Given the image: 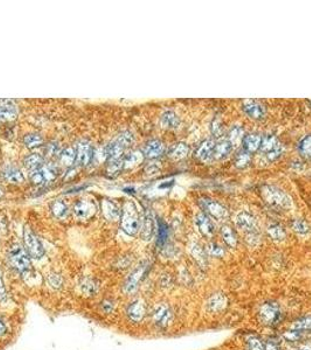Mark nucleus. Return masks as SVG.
I'll return each instance as SVG.
<instances>
[{
  "label": "nucleus",
  "instance_id": "nucleus-1",
  "mask_svg": "<svg viewBox=\"0 0 311 350\" xmlns=\"http://www.w3.org/2000/svg\"><path fill=\"white\" fill-rule=\"evenodd\" d=\"M261 195L269 206L278 209H290L292 207V199L284 190L276 186L264 185L261 187Z\"/></svg>",
  "mask_w": 311,
  "mask_h": 350
},
{
  "label": "nucleus",
  "instance_id": "nucleus-2",
  "mask_svg": "<svg viewBox=\"0 0 311 350\" xmlns=\"http://www.w3.org/2000/svg\"><path fill=\"white\" fill-rule=\"evenodd\" d=\"M120 227L122 230L129 236H134L140 229V217L138 209L132 201H126L124 203L122 215H120Z\"/></svg>",
  "mask_w": 311,
  "mask_h": 350
},
{
  "label": "nucleus",
  "instance_id": "nucleus-3",
  "mask_svg": "<svg viewBox=\"0 0 311 350\" xmlns=\"http://www.w3.org/2000/svg\"><path fill=\"white\" fill-rule=\"evenodd\" d=\"M134 136L130 131H124V132L120 133L118 137L104 148V155L108 161L123 159L124 152L130 145L134 144Z\"/></svg>",
  "mask_w": 311,
  "mask_h": 350
},
{
  "label": "nucleus",
  "instance_id": "nucleus-4",
  "mask_svg": "<svg viewBox=\"0 0 311 350\" xmlns=\"http://www.w3.org/2000/svg\"><path fill=\"white\" fill-rule=\"evenodd\" d=\"M8 261L13 269L19 272H26L30 269V258L26 249L16 243L8 250Z\"/></svg>",
  "mask_w": 311,
  "mask_h": 350
},
{
  "label": "nucleus",
  "instance_id": "nucleus-5",
  "mask_svg": "<svg viewBox=\"0 0 311 350\" xmlns=\"http://www.w3.org/2000/svg\"><path fill=\"white\" fill-rule=\"evenodd\" d=\"M24 241H25L26 251L28 252L30 257L36 259H40L44 257V245L39 240V237H38L28 227H25V229H24Z\"/></svg>",
  "mask_w": 311,
  "mask_h": 350
},
{
  "label": "nucleus",
  "instance_id": "nucleus-6",
  "mask_svg": "<svg viewBox=\"0 0 311 350\" xmlns=\"http://www.w3.org/2000/svg\"><path fill=\"white\" fill-rule=\"evenodd\" d=\"M260 150L262 153L266 154L268 160L275 161L283 154V145L275 136L269 134V136L262 138Z\"/></svg>",
  "mask_w": 311,
  "mask_h": 350
},
{
  "label": "nucleus",
  "instance_id": "nucleus-7",
  "mask_svg": "<svg viewBox=\"0 0 311 350\" xmlns=\"http://www.w3.org/2000/svg\"><path fill=\"white\" fill-rule=\"evenodd\" d=\"M260 317L264 324L274 326L278 324V321L282 318V312L280 310L278 305L275 303H266L261 306Z\"/></svg>",
  "mask_w": 311,
  "mask_h": 350
},
{
  "label": "nucleus",
  "instance_id": "nucleus-8",
  "mask_svg": "<svg viewBox=\"0 0 311 350\" xmlns=\"http://www.w3.org/2000/svg\"><path fill=\"white\" fill-rule=\"evenodd\" d=\"M58 176V168L53 164H48L32 174V181L36 185H44V183H50L54 181V180H56Z\"/></svg>",
  "mask_w": 311,
  "mask_h": 350
},
{
  "label": "nucleus",
  "instance_id": "nucleus-9",
  "mask_svg": "<svg viewBox=\"0 0 311 350\" xmlns=\"http://www.w3.org/2000/svg\"><path fill=\"white\" fill-rule=\"evenodd\" d=\"M96 211H98V206L94 200H80L74 206V215L78 220H89L94 216Z\"/></svg>",
  "mask_w": 311,
  "mask_h": 350
},
{
  "label": "nucleus",
  "instance_id": "nucleus-10",
  "mask_svg": "<svg viewBox=\"0 0 311 350\" xmlns=\"http://www.w3.org/2000/svg\"><path fill=\"white\" fill-rule=\"evenodd\" d=\"M94 147L89 141H81L76 150V164L78 166H88L94 159Z\"/></svg>",
  "mask_w": 311,
  "mask_h": 350
},
{
  "label": "nucleus",
  "instance_id": "nucleus-11",
  "mask_svg": "<svg viewBox=\"0 0 311 350\" xmlns=\"http://www.w3.org/2000/svg\"><path fill=\"white\" fill-rule=\"evenodd\" d=\"M156 231V220L150 209L144 211L140 221V236L144 241H151Z\"/></svg>",
  "mask_w": 311,
  "mask_h": 350
},
{
  "label": "nucleus",
  "instance_id": "nucleus-12",
  "mask_svg": "<svg viewBox=\"0 0 311 350\" xmlns=\"http://www.w3.org/2000/svg\"><path fill=\"white\" fill-rule=\"evenodd\" d=\"M146 270H148L146 263H140V264L138 265L137 268L130 273V276L128 277V279L126 282V285H124V290H126V292L131 293V292H134V291H136L138 285H140V280L143 279V277L145 275V272H146Z\"/></svg>",
  "mask_w": 311,
  "mask_h": 350
},
{
  "label": "nucleus",
  "instance_id": "nucleus-13",
  "mask_svg": "<svg viewBox=\"0 0 311 350\" xmlns=\"http://www.w3.org/2000/svg\"><path fill=\"white\" fill-rule=\"evenodd\" d=\"M172 319H174V313H172V310L168 305L160 304L154 307V320L156 325L160 326V327H166L171 324Z\"/></svg>",
  "mask_w": 311,
  "mask_h": 350
},
{
  "label": "nucleus",
  "instance_id": "nucleus-14",
  "mask_svg": "<svg viewBox=\"0 0 311 350\" xmlns=\"http://www.w3.org/2000/svg\"><path fill=\"white\" fill-rule=\"evenodd\" d=\"M202 203V207L205 209L207 213H208L210 216H213L216 220H224V218L228 217V210L224 208L222 204L216 202L214 200L210 199H204L200 201Z\"/></svg>",
  "mask_w": 311,
  "mask_h": 350
},
{
  "label": "nucleus",
  "instance_id": "nucleus-15",
  "mask_svg": "<svg viewBox=\"0 0 311 350\" xmlns=\"http://www.w3.org/2000/svg\"><path fill=\"white\" fill-rule=\"evenodd\" d=\"M236 223L238 228L241 230L250 232H258V223L253 215L247 213V211H241L236 216Z\"/></svg>",
  "mask_w": 311,
  "mask_h": 350
},
{
  "label": "nucleus",
  "instance_id": "nucleus-16",
  "mask_svg": "<svg viewBox=\"0 0 311 350\" xmlns=\"http://www.w3.org/2000/svg\"><path fill=\"white\" fill-rule=\"evenodd\" d=\"M242 109L244 112L246 113L250 118L255 120L264 119L266 113H267V110H266V106L264 104L255 102V100H247L246 103H244Z\"/></svg>",
  "mask_w": 311,
  "mask_h": 350
},
{
  "label": "nucleus",
  "instance_id": "nucleus-17",
  "mask_svg": "<svg viewBox=\"0 0 311 350\" xmlns=\"http://www.w3.org/2000/svg\"><path fill=\"white\" fill-rule=\"evenodd\" d=\"M196 225L198 228V230L206 237H212L214 232H216V227H214L212 220L206 214L200 213L196 215Z\"/></svg>",
  "mask_w": 311,
  "mask_h": 350
},
{
  "label": "nucleus",
  "instance_id": "nucleus-18",
  "mask_svg": "<svg viewBox=\"0 0 311 350\" xmlns=\"http://www.w3.org/2000/svg\"><path fill=\"white\" fill-rule=\"evenodd\" d=\"M216 141L213 139H207L198 147L196 152V158L202 162H210L214 158V150H216Z\"/></svg>",
  "mask_w": 311,
  "mask_h": 350
},
{
  "label": "nucleus",
  "instance_id": "nucleus-19",
  "mask_svg": "<svg viewBox=\"0 0 311 350\" xmlns=\"http://www.w3.org/2000/svg\"><path fill=\"white\" fill-rule=\"evenodd\" d=\"M165 152V145L158 139H152L145 145L143 154L148 159H157L163 155Z\"/></svg>",
  "mask_w": 311,
  "mask_h": 350
},
{
  "label": "nucleus",
  "instance_id": "nucleus-20",
  "mask_svg": "<svg viewBox=\"0 0 311 350\" xmlns=\"http://www.w3.org/2000/svg\"><path fill=\"white\" fill-rule=\"evenodd\" d=\"M234 150V146L228 139H221L216 144V150H214V158L216 160H224L230 157L232 152Z\"/></svg>",
  "mask_w": 311,
  "mask_h": 350
},
{
  "label": "nucleus",
  "instance_id": "nucleus-21",
  "mask_svg": "<svg viewBox=\"0 0 311 350\" xmlns=\"http://www.w3.org/2000/svg\"><path fill=\"white\" fill-rule=\"evenodd\" d=\"M2 175L6 181L16 183V185H18V183H22L25 181V176H24L22 171H20L19 168L14 167V166H6V167L2 169Z\"/></svg>",
  "mask_w": 311,
  "mask_h": 350
},
{
  "label": "nucleus",
  "instance_id": "nucleus-22",
  "mask_svg": "<svg viewBox=\"0 0 311 350\" xmlns=\"http://www.w3.org/2000/svg\"><path fill=\"white\" fill-rule=\"evenodd\" d=\"M227 304H228V299H227V297L224 296V294L216 293L210 298L208 301H207L206 306H207V310H208L210 312L216 313V312L222 311L224 308L227 306Z\"/></svg>",
  "mask_w": 311,
  "mask_h": 350
},
{
  "label": "nucleus",
  "instance_id": "nucleus-23",
  "mask_svg": "<svg viewBox=\"0 0 311 350\" xmlns=\"http://www.w3.org/2000/svg\"><path fill=\"white\" fill-rule=\"evenodd\" d=\"M190 252L193 256V258L196 259V263L202 266V268H206L207 264H208V256H207V252L204 250V248L196 242H192L190 244Z\"/></svg>",
  "mask_w": 311,
  "mask_h": 350
},
{
  "label": "nucleus",
  "instance_id": "nucleus-24",
  "mask_svg": "<svg viewBox=\"0 0 311 350\" xmlns=\"http://www.w3.org/2000/svg\"><path fill=\"white\" fill-rule=\"evenodd\" d=\"M145 313H146V308H145L144 301L140 299L134 300L128 308V314H129V318L132 321H140L144 318Z\"/></svg>",
  "mask_w": 311,
  "mask_h": 350
},
{
  "label": "nucleus",
  "instance_id": "nucleus-25",
  "mask_svg": "<svg viewBox=\"0 0 311 350\" xmlns=\"http://www.w3.org/2000/svg\"><path fill=\"white\" fill-rule=\"evenodd\" d=\"M160 124L164 129L176 130L180 126V118L174 111H165L160 117Z\"/></svg>",
  "mask_w": 311,
  "mask_h": 350
},
{
  "label": "nucleus",
  "instance_id": "nucleus-26",
  "mask_svg": "<svg viewBox=\"0 0 311 350\" xmlns=\"http://www.w3.org/2000/svg\"><path fill=\"white\" fill-rule=\"evenodd\" d=\"M244 151H247L248 153H255L260 150L261 143H262V137L260 134L256 133H252L248 134V136H244Z\"/></svg>",
  "mask_w": 311,
  "mask_h": 350
},
{
  "label": "nucleus",
  "instance_id": "nucleus-27",
  "mask_svg": "<svg viewBox=\"0 0 311 350\" xmlns=\"http://www.w3.org/2000/svg\"><path fill=\"white\" fill-rule=\"evenodd\" d=\"M44 166V158L39 153H33L25 159V167L30 174L39 171Z\"/></svg>",
  "mask_w": 311,
  "mask_h": 350
},
{
  "label": "nucleus",
  "instance_id": "nucleus-28",
  "mask_svg": "<svg viewBox=\"0 0 311 350\" xmlns=\"http://www.w3.org/2000/svg\"><path fill=\"white\" fill-rule=\"evenodd\" d=\"M102 209H103V214H104V216L106 220L109 221H117L120 218V208L116 206L115 203L112 202V200H104L102 203Z\"/></svg>",
  "mask_w": 311,
  "mask_h": 350
},
{
  "label": "nucleus",
  "instance_id": "nucleus-29",
  "mask_svg": "<svg viewBox=\"0 0 311 350\" xmlns=\"http://www.w3.org/2000/svg\"><path fill=\"white\" fill-rule=\"evenodd\" d=\"M188 152H190V148L185 143H177L174 144V146L170 147L168 154V157L174 159V160H182V159L188 157Z\"/></svg>",
  "mask_w": 311,
  "mask_h": 350
},
{
  "label": "nucleus",
  "instance_id": "nucleus-30",
  "mask_svg": "<svg viewBox=\"0 0 311 350\" xmlns=\"http://www.w3.org/2000/svg\"><path fill=\"white\" fill-rule=\"evenodd\" d=\"M144 154L143 152L140 151H134L131 152V153L126 154V157L123 158V162H124V168L129 169V168H134L136 166L140 165L142 162L144 161Z\"/></svg>",
  "mask_w": 311,
  "mask_h": 350
},
{
  "label": "nucleus",
  "instance_id": "nucleus-31",
  "mask_svg": "<svg viewBox=\"0 0 311 350\" xmlns=\"http://www.w3.org/2000/svg\"><path fill=\"white\" fill-rule=\"evenodd\" d=\"M221 235H222V238L228 247L230 248H236L238 243H239V240H238L236 234L234 232L233 229H232L230 225H224L221 228Z\"/></svg>",
  "mask_w": 311,
  "mask_h": 350
},
{
  "label": "nucleus",
  "instance_id": "nucleus-32",
  "mask_svg": "<svg viewBox=\"0 0 311 350\" xmlns=\"http://www.w3.org/2000/svg\"><path fill=\"white\" fill-rule=\"evenodd\" d=\"M244 130L241 125H234L230 130V136H228V140L230 141L232 145L234 147L239 146V145L244 141Z\"/></svg>",
  "mask_w": 311,
  "mask_h": 350
},
{
  "label": "nucleus",
  "instance_id": "nucleus-33",
  "mask_svg": "<svg viewBox=\"0 0 311 350\" xmlns=\"http://www.w3.org/2000/svg\"><path fill=\"white\" fill-rule=\"evenodd\" d=\"M60 161L66 167H72L76 161V151L72 146L66 147L64 150L61 151Z\"/></svg>",
  "mask_w": 311,
  "mask_h": 350
},
{
  "label": "nucleus",
  "instance_id": "nucleus-34",
  "mask_svg": "<svg viewBox=\"0 0 311 350\" xmlns=\"http://www.w3.org/2000/svg\"><path fill=\"white\" fill-rule=\"evenodd\" d=\"M268 235L272 241L275 242H282L286 240V232L284 228L280 224H270L268 227Z\"/></svg>",
  "mask_w": 311,
  "mask_h": 350
},
{
  "label": "nucleus",
  "instance_id": "nucleus-35",
  "mask_svg": "<svg viewBox=\"0 0 311 350\" xmlns=\"http://www.w3.org/2000/svg\"><path fill=\"white\" fill-rule=\"evenodd\" d=\"M24 144L28 150H36V148L42 146L44 138L39 133L26 134L25 138H24Z\"/></svg>",
  "mask_w": 311,
  "mask_h": 350
},
{
  "label": "nucleus",
  "instance_id": "nucleus-36",
  "mask_svg": "<svg viewBox=\"0 0 311 350\" xmlns=\"http://www.w3.org/2000/svg\"><path fill=\"white\" fill-rule=\"evenodd\" d=\"M18 116V110L14 105H0V122L13 120Z\"/></svg>",
  "mask_w": 311,
  "mask_h": 350
},
{
  "label": "nucleus",
  "instance_id": "nucleus-37",
  "mask_svg": "<svg viewBox=\"0 0 311 350\" xmlns=\"http://www.w3.org/2000/svg\"><path fill=\"white\" fill-rule=\"evenodd\" d=\"M50 209L54 216L58 218V220H64L68 215V207L64 201H55V202L52 204Z\"/></svg>",
  "mask_w": 311,
  "mask_h": 350
},
{
  "label": "nucleus",
  "instance_id": "nucleus-38",
  "mask_svg": "<svg viewBox=\"0 0 311 350\" xmlns=\"http://www.w3.org/2000/svg\"><path fill=\"white\" fill-rule=\"evenodd\" d=\"M123 168H124L123 159L108 161V166H106V174H108L110 178H115V176L120 174Z\"/></svg>",
  "mask_w": 311,
  "mask_h": 350
},
{
  "label": "nucleus",
  "instance_id": "nucleus-39",
  "mask_svg": "<svg viewBox=\"0 0 311 350\" xmlns=\"http://www.w3.org/2000/svg\"><path fill=\"white\" fill-rule=\"evenodd\" d=\"M252 162V155L250 153H248L247 151H241L238 153L236 155V161H234V164H236V168H240V169H244V168H246L250 166V164Z\"/></svg>",
  "mask_w": 311,
  "mask_h": 350
},
{
  "label": "nucleus",
  "instance_id": "nucleus-40",
  "mask_svg": "<svg viewBox=\"0 0 311 350\" xmlns=\"http://www.w3.org/2000/svg\"><path fill=\"white\" fill-rule=\"evenodd\" d=\"M292 331H297L302 333L311 331V317H304L296 320L292 325Z\"/></svg>",
  "mask_w": 311,
  "mask_h": 350
},
{
  "label": "nucleus",
  "instance_id": "nucleus-41",
  "mask_svg": "<svg viewBox=\"0 0 311 350\" xmlns=\"http://www.w3.org/2000/svg\"><path fill=\"white\" fill-rule=\"evenodd\" d=\"M168 238V227L164 221H158V245L163 247Z\"/></svg>",
  "mask_w": 311,
  "mask_h": 350
},
{
  "label": "nucleus",
  "instance_id": "nucleus-42",
  "mask_svg": "<svg viewBox=\"0 0 311 350\" xmlns=\"http://www.w3.org/2000/svg\"><path fill=\"white\" fill-rule=\"evenodd\" d=\"M292 229L297 232V234L303 235V236L304 235L310 234L309 224H308L304 220H300V218H297V220L292 222Z\"/></svg>",
  "mask_w": 311,
  "mask_h": 350
},
{
  "label": "nucleus",
  "instance_id": "nucleus-43",
  "mask_svg": "<svg viewBox=\"0 0 311 350\" xmlns=\"http://www.w3.org/2000/svg\"><path fill=\"white\" fill-rule=\"evenodd\" d=\"M298 150L303 157L311 159V136H306L300 140L298 145Z\"/></svg>",
  "mask_w": 311,
  "mask_h": 350
},
{
  "label": "nucleus",
  "instance_id": "nucleus-44",
  "mask_svg": "<svg viewBox=\"0 0 311 350\" xmlns=\"http://www.w3.org/2000/svg\"><path fill=\"white\" fill-rule=\"evenodd\" d=\"M61 147L56 141H50V144L46 146V155L48 158H56L60 157L61 154Z\"/></svg>",
  "mask_w": 311,
  "mask_h": 350
},
{
  "label": "nucleus",
  "instance_id": "nucleus-45",
  "mask_svg": "<svg viewBox=\"0 0 311 350\" xmlns=\"http://www.w3.org/2000/svg\"><path fill=\"white\" fill-rule=\"evenodd\" d=\"M210 132L214 137H221L224 134V125L220 118L216 117L210 123Z\"/></svg>",
  "mask_w": 311,
  "mask_h": 350
},
{
  "label": "nucleus",
  "instance_id": "nucleus-46",
  "mask_svg": "<svg viewBox=\"0 0 311 350\" xmlns=\"http://www.w3.org/2000/svg\"><path fill=\"white\" fill-rule=\"evenodd\" d=\"M207 252H208L210 256H212V257H216V258L224 257V248L218 243H210L208 247H207Z\"/></svg>",
  "mask_w": 311,
  "mask_h": 350
},
{
  "label": "nucleus",
  "instance_id": "nucleus-47",
  "mask_svg": "<svg viewBox=\"0 0 311 350\" xmlns=\"http://www.w3.org/2000/svg\"><path fill=\"white\" fill-rule=\"evenodd\" d=\"M248 349L250 350H264V345L260 339L250 338L248 340Z\"/></svg>",
  "mask_w": 311,
  "mask_h": 350
},
{
  "label": "nucleus",
  "instance_id": "nucleus-48",
  "mask_svg": "<svg viewBox=\"0 0 311 350\" xmlns=\"http://www.w3.org/2000/svg\"><path fill=\"white\" fill-rule=\"evenodd\" d=\"M246 241L250 247H256L258 242H260V236L258 235V232H250V234H247Z\"/></svg>",
  "mask_w": 311,
  "mask_h": 350
},
{
  "label": "nucleus",
  "instance_id": "nucleus-49",
  "mask_svg": "<svg viewBox=\"0 0 311 350\" xmlns=\"http://www.w3.org/2000/svg\"><path fill=\"white\" fill-rule=\"evenodd\" d=\"M264 350H280V346L274 340H268L264 343Z\"/></svg>",
  "mask_w": 311,
  "mask_h": 350
},
{
  "label": "nucleus",
  "instance_id": "nucleus-50",
  "mask_svg": "<svg viewBox=\"0 0 311 350\" xmlns=\"http://www.w3.org/2000/svg\"><path fill=\"white\" fill-rule=\"evenodd\" d=\"M8 232V220L6 217L0 216V235H6Z\"/></svg>",
  "mask_w": 311,
  "mask_h": 350
},
{
  "label": "nucleus",
  "instance_id": "nucleus-51",
  "mask_svg": "<svg viewBox=\"0 0 311 350\" xmlns=\"http://www.w3.org/2000/svg\"><path fill=\"white\" fill-rule=\"evenodd\" d=\"M8 298V294H6V289L4 285V280H2V277L0 275V300H5Z\"/></svg>",
  "mask_w": 311,
  "mask_h": 350
},
{
  "label": "nucleus",
  "instance_id": "nucleus-52",
  "mask_svg": "<svg viewBox=\"0 0 311 350\" xmlns=\"http://www.w3.org/2000/svg\"><path fill=\"white\" fill-rule=\"evenodd\" d=\"M50 283L53 286L58 287V286L61 285V278H60V276H58V275H52V276L50 277Z\"/></svg>",
  "mask_w": 311,
  "mask_h": 350
},
{
  "label": "nucleus",
  "instance_id": "nucleus-53",
  "mask_svg": "<svg viewBox=\"0 0 311 350\" xmlns=\"http://www.w3.org/2000/svg\"><path fill=\"white\" fill-rule=\"evenodd\" d=\"M146 172L150 173V174H154V173L158 172V167H156L154 165H151V166H148V167Z\"/></svg>",
  "mask_w": 311,
  "mask_h": 350
},
{
  "label": "nucleus",
  "instance_id": "nucleus-54",
  "mask_svg": "<svg viewBox=\"0 0 311 350\" xmlns=\"http://www.w3.org/2000/svg\"><path fill=\"white\" fill-rule=\"evenodd\" d=\"M5 333H6V326L4 322L2 321V319H0V336L4 335Z\"/></svg>",
  "mask_w": 311,
  "mask_h": 350
},
{
  "label": "nucleus",
  "instance_id": "nucleus-55",
  "mask_svg": "<svg viewBox=\"0 0 311 350\" xmlns=\"http://www.w3.org/2000/svg\"><path fill=\"white\" fill-rule=\"evenodd\" d=\"M87 187H88V186H80V187H75V188L69 189L67 193H75V192H78V190H82V189L87 188Z\"/></svg>",
  "mask_w": 311,
  "mask_h": 350
},
{
  "label": "nucleus",
  "instance_id": "nucleus-56",
  "mask_svg": "<svg viewBox=\"0 0 311 350\" xmlns=\"http://www.w3.org/2000/svg\"><path fill=\"white\" fill-rule=\"evenodd\" d=\"M300 350H311V343H306V345H303L300 348Z\"/></svg>",
  "mask_w": 311,
  "mask_h": 350
},
{
  "label": "nucleus",
  "instance_id": "nucleus-57",
  "mask_svg": "<svg viewBox=\"0 0 311 350\" xmlns=\"http://www.w3.org/2000/svg\"><path fill=\"white\" fill-rule=\"evenodd\" d=\"M124 192L126 193H134V188H132V187H128V188H124Z\"/></svg>",
  "mask_w": 311,
  "mask_h": 350
},
{
  "label": "nucleus",
  "instance_id": "nucleus-58",
  "mask_svg": "<svg viewBox=\"0 0 311 350\" xmlns=\"http://www.w3.org/2000/svg\"><path fill=\"white\" fill-rule=\"evenodd\" d=\"M2 194H4V193H2V189H0V197H2Z\"/></svg>",
  "mask_w": 311,
  "mask_h": 350
},
{
  "label": "nucleus",
  "instance_id": "nucleus-59",
  "mask_svg": "<svg viewBox=\"0 0 311 350\" xmlns=\"http://www.w3.org/2000/svg\"><path fill=\"white\" fill-rule=\"evenodd\" d=\"M309 103H310V105H311V100H310V102H309Z\"/></svg>",
  "mask_w": 311,
  "mask_h": 350
}]
</instances>
